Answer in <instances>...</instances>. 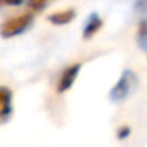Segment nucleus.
Masks as SVG:
<instances>
[{
    "mask_svg": "<svg viewBox=\"0 0 147 147\" xmlns=\"http://www.w3.org/2000/svg\"><path fill=\"white\" fill-rule=\"evenodd\" d=\"M25 0H0V9L3 7H15V6H20Z\"/></svg>",
    "mask_w": 147,
    "mask_h": 147,
    "instance_id": "obj_9",
    "label": "nucleus"
},
{
    "mask_svg": "<svg viewBox=\"0 0 147 147\" xmlns=\"http://www.w3.org/2000/svg\"><path fill=\"white\" fill-rule=\"evenodd\" d=\"M51 2H52V0H28V6H29V9H32L35 12H40Z\"/></svg>",
    "mask_w": 147,
    "mask_h": 147,
    "instance_id": "obj_8",
    "label": "nucleus"
},
{
    "mask_svg": "<svg viewBox=\"0 0 147 147\" xmlns=\"http://www.w3.org/2000/svg\"><path fill=\"white\" fill-rule=\"evenodd\" d=\"M137 85H138L137 75L131 69H124L117 81V84L111 88L108 98L113 102H121L133 94V91L137 88Z\"/></svg>",
    "mask_w": 147,
    "mask_h": 147,
    "instance_id": "obj_1",
    "label": "nucleus"
},
{
    "mask_svg": "<svg viewBox=\"0 0 147 147\" xmlns=\"http://www.w3.org/2000/svg\"><path fill=\"white\" fill-rule=\"evenodd\" d=\"M12 100H13L12 90L7 87H0V123H5L10 118L13 111Z\"/></svg>",
    "mask_w": 147,
    "mask_h": 147,
    "instance_id": "obj_4",
    "label": "nucleus"
},
{
    "mask_svg": "<svg viewBox=\"0 0 147 147\" xmlns=\"http://www.w3.org/2000/svg\"><path fill=\"white\" fill-rule=\"evenodd\" d=\"M80 71H81V63H74V65L66 66V68L62 71L61 77H59V80H58L56 91H58L59 94L66 92V91L74 85V82H75Z\"/></svg>",
    "mask_w": 147,
    "mask_h": 147,
    "instance_id": "obj_3",
    "label": "nucleus"
},
{
    "mask_svg": "<svg viewBox=\"0 0 147 147\" xmlns=\"http://www.w3.org/2000/svg\"><path fill=\"white\" fill-rule=\"evenodd\" d=\"M136 9L140 13H144L147 9V0H136Z\"/></svg>",
    "mask_w": 147,
    "mask_h": 147,
    "instance_id": "obj_11",
    "label": "nucleus"
},
{
    "mask_svg": "<svg viewBox=\"0 0 147 147\" xmlns=\"http://www.w3.org/2000/svg\"><path fill=\"white\" fill-rule=\"evenodd\" d=\"M130 133H131L130 127L123 125V127H120V128L117 130V137H118L120 140H124V138H127V137L130 136Z\"/></svg>",
    "mask_w": 147,
    "mask_h": 147,
    "instance_id": "obj_10",
    "label": "nucleus"
},
{
    "mask_svg": "<svg viewBox=\"0 0 147 147\" xmlns=\"http://www.w3.org/2000/svg\"><path fill=\"white\" fill-rule=\"evenodd\" d=\"M136 40H137V45L141 51L147 49V22H146V19H143L138 25Z\"/></svg>",
    "mask_w": 147,
    "mask_h": 147,
    "instance_id": "obj_7",
    "label": "nucleus"
},
{
    "mask_svg": "<svg viewBox=\"0 0 147 147\" xmlns=\"http://www.w3.org/2000/svg\"><path fill=\"white\" fill-rule=\"evenodd\" d=\"M33 23V16L30 13H23L15 18H10L0 25V36L3 39H12L25 33Z\"/></svg>",
    "mask_w": 147,
    "mask_h": 147,
    "instance_id": "obj_2",
    "label": "nucleus"
},
{
    "mask_svg": "<svg viewBox=\"0 0 147 147\" xmlns=\"http://www.w3.org/2000/svg\"><path fill=\"white\" fill-rule=\"evenodd\" d=\"M101 28H102V19L98 16L97 12H92V13L87 18V20H85V23H84L82 38H84V39H91Z\"/></svg>",
    "mask_w": 147,
    "mask_h": 147,
    "instance_id": "obj_5",
    "label": "nucleus"
},
{
    "mask_svg": "<svg viewBox=\"0 0 147 147\" xmlns=\"http://www.w3.org/2000/svg\"><path fill=\"white\" fill-rule=\"evenodd\" d=\"M77 13L74 9H66V10H61V12H56V13H52L48 16V20L52 23V25H56V26H63V25H68L71 23L74 19H75Z\"/></svg>",
    "mask_w": 147,
    "mask_h": 147,
    "instance_id": "obj_6",
    "label": "nucleus"
}]
</instances>
